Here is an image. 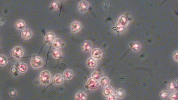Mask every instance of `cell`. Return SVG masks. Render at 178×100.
<instances>
[{
  "instance_id": "44dd1931",
  "label": "cell",
  "mask_w": 178,
  "mask_h": 100,
  "mask_svg": "<svg viewBox=\"0 0 178 100\" xmlns=\"http://www.w3.org/2000/svg\"><path fill=\"white\" fill-rule=\"evenodd\" d=\"M167 88L168 91L171 92H174L176 91H177L178 84H176L173 81H171L168 83Z\"/></svg>"
},
{
  "instance_id": "6da1fadb",
  "label": "cell",
  "mask_w": 178,
  "mask_h": 100,
  "mask_svg": "<svg viewBox=\"0 0 178 100\" xmlns=\"http://www.w3.org/2000/svg\"><path fill=\"white\" fill-rule=\"evenodd\" d=\"M51 73L48 70H43L41 72L39 75V81L44 85L47 86L49 84L51 81Z\"/></svg>"
},
{
  "instance_id": "8fae6325",
  "label": "cell",
  "mask_w": 178,
  "mask_h": 100,
  "mask_svg": "<svg viewBox=\"0 0 178 100\" xmlns=\"http://www.w3.org/2000/svg\"><path fill=\"white\" fill-rule=\"evenodd\" d=\"M92 48V44L89 41H84L81 45V49L83 52H88L91 50Z\"/></svg>"
},
{
  "instance_id": "9a60e30c",
  "label": "cell",
  "mask_w": 178,
  "mask_h": 100,
  "mask_svg": "<svg viewBox=\"0 0 178 100\" xmlns=\"http://www.w3.org/2000/svg\"><path fill=\"white\" fill-rule=\"evenodd\" d=\"M87 66L88 68L89 69H95L97 66V62L96 60L93 59L92 57H89L87 60Z\"/></svg>"
},
{
  "instance_id": "603a6c76",
  "label": "cell",
  "mask_w": 178,
  "mask_h": 100,
  "mask_svg": "<svg viewBox=\"0 0 178 100\" xmlns=\"http://www.w3.org/2000/svg\"><path fill=\"white\" fill-rule=\"evenodd\" d=\"M63 52L60 49H55L52 52V56L55 59H59L62 57Z\"/></svg>"
},
{
  "instance_id": "7c38bea8",
  "label": "cell",
  "mask_w": 178,
  "mask_h": 100,
  "mask_svg": "<svg viewBox=\"0 0 178 100\" xmlns=\"http://www.w3.org/2000/svg\"><path fill=\"white\" fill-rule=\"evenodd\" d=\"M32 36H33V32L30 29L25 28L22 30L21 36L23 39L25 40L30 39L32 38Z\"/></svg>"
},
{
  "instance_id": "4316f807",
  "label": "cell",
  "mask_w": 178,
  "mask_h": 100,
  "mask_svg": "<svg viewBox=\"0 0 178 100\" xmlns=\"http://www.w3.org/2000/svg\"><path fill=\"white\" fill-rule=\"evenodd\" d=\"M8 59L5 55H0V66L4 67L7 64Z\"/></svg>"
},
{
  "instance_id": "83f0119b",
  "label": "cell",
  "mask_w": 178,
  "mask_h": 100,
  "mask_svg": "<svg viewBox=\"0 0 178 100\" xmlns=\"http://www.w3.org/2000/svg\"><path fill=\"white\" fill-rule=\"evenodd\" d=\"M50 7L53 10H58L60 7V3L57 1H54L52 2H51Z\"/></svg>"
},
{
  "instance_id": "e0dca14e",
  "label": "cell",
  "mask_w": 178,
  "mask_h": 100,
  "mask_svg": "<svg viewBox=\"0 0 178 100\" xmlns=\"http://www.w3.org/2000/svg\"><path fill=\"white\" fill-rule=\"evenodd\" d=\"M100 85L103 88L107 87L109 85L110 83V79L107 76H102L99 81Z\"/></svg>"
},
{
  "instance_id": "484cf974",
  "label": "cell",
  "mask_w": 178,
  "mask_h": 100,
  "mask_svg": "<svg viewBox=\"0 0 178 100\" xmlns=\"http://www.w3.org/2000/svg\"><path fill=\"white\" fill-rule=\"evenodd\" d=\"M102 74L99 71H95L91 75V78L96 81H99L100 78L102 77Z\"/></svg>"
},
{
  "instance_id": "d4e9b609",
  "label": "cell",
  "mask_w": 178,
  "mask_h": 100,
  "mask_svg": "<svg viewBox=\"0 0 178 100\" xmlns=\"http://www.w3.org/2000/svg\"><path fill=\"white\" fill-rule=\"evenodd\" d=\"M169 92L167 90H162L159 93V97L163 100H168L169 98Z\"/></svg>"
},
{
  "instance_id": "2e32d148",
  "label": "cell",
  "mask_w": 178,
  "mask_h": 100,
  "mask_svg": "<svg viewBox=\"0 0 178 100\" xmlns=\"http://www.w3.org/2000/svg\"><path fill=\"white\" fill-rule=\"evenodd\" d=\"M26 23L24 21L21 19L18 20L15 23V27L18 30H23L25 29Z\"/></svg>"
},
{
  "instance_id": "f546056e",
  "label": "cell",
  "mask_w": 178,
  "mask_h": 100,
  "mask_svg": "<svg viewBox=\"0 0 178 100\" xmlns=\"http://www.w3.org/2000/svg\"><path fill=\"white\" fill-rule=\"evenodd\" d=\"M9 95L12 97H14L17 95V91L15 89H11L9 91Z\"/></svg>"
},
{
  "instance_id": "5bb4252c",
  "label": "cell",
  "mask_w": 178,
  "mask_h": 100,
  "mask_svg": "<svg viewBox=\"0 0 178 100\" xmlns=\"http://www.w3.org/2000/svg\"><path fill=\"white\" fill-rule=\"evenodd\" d=\"M87 95L85 91H79L75 93V100H87Z\"/></svg>"
},
{
  "instance_id": "836d02e7",
  "label": "cell",
  "mask_w": 178,
  "mask_h": 100,
  "mask_svg": "<svg viewBox=\"0 0 178 100\" xmlns=\"http://www.w3.org/2000/svg\"><path fill=\"white\" fill-rule=\"evenodd\" d=\"M5 18H0V26L3 25L5 23Z\"/></svg>"
},
{
  "instance_id": "d6986e66",
  "label": "cell",
  "mask_w": 178,
  "mask_h": 100,
  "mask_svg": "<svg viewBox=\"0 0 178 100\" xmlns=\"http://www.w3.org/2000/svg\"><path fill=\"white\" fill-rule=\"evenodd\" d=\"M63 76L64 79L66 80H71L74 76V72L70 69H67L64 72Z\"/></svg>"
},
{
  "instance_id": "ba28073f",
  "label": "cell",
  "mask_w": 178,
  "mask_h": 100,
  "mask_svg": "<svg viewBox=\"0 0 178 100\" xmlns=\"http://www.w3.org/2000/svg\"><path fill=\"white\" fill-rule=\"evenodd\" d=\"M82 28L81 23L78 21H74L70 25V29L72 33H77L81 30Z\"/></svg>"
},
{
  "instance_id": "ffe728a7",
  "label": "cell",
  "mask_w": 178,
  "mask_h": 100,
  "mask_svg": "<svg viewBox=\"0 0 178 100\" xmlns=\"http://www.w3.org/2000/svg\"><path fill=\"white\" fill-rule=\"evenodd\" d=\"M130 47L132 51L134 52H139L141 50V46L139 42H134L130 44Z\"/></svg>"
},
{
  "instance_id": "7402d4cb",
  "label": "cell",
  "mask_w": 178,
  "mask_h": 100,
  "mask_svg": "<svg viewBox=\"0 0 178 100\" xmlns=\"http://www.w3.org/2000/svg\"><path fill=\"white\" fill-rule=\"evenodd\" d=\"M27 70L28 66L27 64H25V63L21 62L20 64H19V65H18V71L20 73L24 74L27 71Z\"/></svg>"
},
{
  "instance_id": "8992f818",
  "label": "cell",
  "mask_w": 178,
  "mask_h": 100,
  "mask_svg": "<svg viewBox=\"0 0 178 100\" xmlns=\"http://www.w3.org/2000/svg\"><path fill=\"white\" fill-rule=\"evenodd\" d=\"M89 6V3L87 1H81L78 3L77 8L80 13H84L88 11Z\"/></svg>"
},
{
  "instance_id": "f1b7e54d",
  "label": "cell",
  "mask_w": 178,
  "mask_h": 100,
  "mask_svg": "<svg viewBox=\"0 0 178 100\" xmlns=\"http://www.w3.org/2000/svg\"><path fill=\"white\" fill-rule=\"evenodd\" d=\"M169 99L170 100H178V91H174L169 94Z\"/></svg>"
},
{
  "instance_id": "d6a6232c",
  "label": "cell",
  "mask_w": 178,
  "mask_h": 100,
  "mask_svg": "<svg viewBox=\"0 0 178 100\" xmlns=\"http://www.w3.org/2000/svg\"><path fill=\"white\" fill-rule=\"evenodd\" d=\"M178 51H175L174 52L173 54V58L174 60H175L176 62H178Z\"/></svg>"
},
{
  "instance_id": "cb8c5ba5",
  "label": "cell",
  "mask_w": 178,
  "mask_h": 100,
  "mask_svg": "<svg viewBox=\"0 0 178 100\" xmlns=\"http://www.w3.org/2000/svg\"><path fill=\"white\" fill-rule=\"evenodd\" d=\"M115 95L116 96L117 98L119 99H122L124 98L126 95L125 91L123 88H119L117 90H116V91H115Z\"/></svg>"
},
{
  "instance_id": "3957f363",
  "label": "cell",
  "mask_w": 178,
  "mask_h": 100,
  "mask_svg": "<svg viewBox=\"0 0 178 100\" xmlns=\"http://www.w3.org/2000/svg\"><path fill=\"white\" fill-rule=\"evenodd\" d=\"M100 86L99 83L98 81H96L94 79L90 78L87 81L85 84V88L91 91H94L97 89Z\"/></svg>"
},
{
  "instance_id": "4dcf8cb0",
  "label": "cell",
  "mask_w": 178,
  "mask_h": 100,
  "mask_svg": "<svg viewBox=\"0 0 178 100\" xmlns=\"http://www.w3.org/2000/svg\"><path fill=\"white\" fill-rule=\"evenodd\" d=\"M106 100H117V97L114 94H111L110 95L107 96L106 98Z\"/></svg>"
},
{
  "instance_id": "1f68e13d",
  "label": "cell",
  "mask_w": 178,
  "mask_h": 100,
  "mask_svg": "<svg viewBox=\"0 0 178 100\" xmlns=\"http://www.w3.org/2000/svg\"><path fill=\"white\" fill-rule=\"evenodd\" d=\"M17 69H16L15 66L12 67L11 69V72L12 73V74H13V75L16 76V74L17 75Z\"/></svg>"
},
{
  "instance_id": "5b68a950",
  "label": "cell",
  "mask_w": 178,
  "mask_h": 100,
  "mask_svg": "<svg viewBox=\"0 0 178 100\" xmlns=\"http://www.w3.org/2000/svg\"><path fill=\"white\" fill-rule=\"evenodd\" d=\"M92 58L97 60H100L103 56V52L100 48H96L93 49L91 52Z\"/></svg>"
},
{
  "instance_id": "9c48e42d",
  "label": "cell",
  "mask_w": 178,
  "mask_h": 100,
  "mask_svg": "<svg viewBox=\"0 0 178 100\" xmlns=\"http://www.w3.org/2000/svg\"><path fill=\"white\" fill-rule=\"evenodd\" d=\"M52 45L55 49L60 50L65 47V43L61 38H56L53 42Z\"/></svg>"
},
{
  "instance_id": "52a82bcc",
  "label": "cell",
  "mask_w": 178,
  "mask_h": 100,
  "mask_svg": "<svg viewBox=\"0 0 178 100\" xmlns=\"http://www.w3.org/2000/svg\"><path fill=\"white\" fill-rule=\"evenodd\" d=\"M129 20L125 15H122L117 21V28H125L129 24Z\"/></svg>"
},
{
  "instance_id": "7a4b0ae2",
  "label": "cell",
  "mask_w": 178,
  "mask_h": 100,
  "mask_svg": "<svg viewBox=\"0 0 178 100\" xmlns=\"http://www.w3.org/2000/svg\"><path fill=\"white\" fill-rule=\"evenodd\" d=\"M31 65L35 69L41 68L43 65V60L39 56H35L32 57L30 61Z\"/></svg>"
},
{
  "instance_id": "30bf717a",
  "label": "cell",
  "mask_w": 178,
  "mask_h": 100,
  "mask_svg": "<svg viewBox=\"0 0 178 100\" xmlns=\"http://www.w3.org/2000/svg\"><path fill=\"white\" fill-rule=\"evenodd\" d=\"M53 82L56 85H60L64 83V77L61 74H56L53 78Z\"/></svg>"
},
{
  "instance_id": "ac0fdd59",
  "label": "cell",
  "mask_w": 178,
  "mask_h": 100,
  "mask_svg": "<svg viewBox=\"0 0 178 100\" xmlns=\"http://www.w3.org/2000/svg\"><path fill=\"white\" fill-rule=\"evenodd\" d=\"M115 90L111 86L109 85L107 87H105L103 89V95L107 97L108 96L114 94Z\"/></svg>"
},
{
  "instance_id": "277c9868",
  "label": "cell",
  "mask_w": 178,
  "mask_h": 100,
  "mask_svg": "<svg viewBox=\"0 0 178 100\" xmlns=\"http://www.w3.org/2000/svg\"><path fill=\"white\" fill-rule=\"evenodd\" d=\"M13 56L17 60H20L23 58L24 54L23 49L21 46H16L13 49L12 51Z\"/></svg>"
},
{
  "instance_id": "4fadbf2b",
  "label": "cell",
  "mask_w": 178,
  "mask_h": 100,
  "mask_svg": "<svg viewBox=\"0 0 178 100\" xmlns=\"http://www.w3.org/2000/svg\"><path fill=\"white\" fill-rule=\"evenodd\" d=\"M56 38L55 34L52 32H49L45 34V42L48 44H52L53 42Z\"/></svg>"
}]
</instances>
